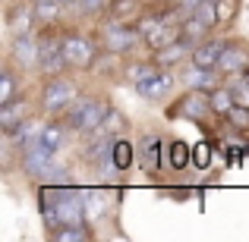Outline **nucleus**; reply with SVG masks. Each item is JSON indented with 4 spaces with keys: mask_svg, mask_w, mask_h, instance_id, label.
Returning <instances> with one entry per match:
<instances>
[{
    "mask_svg": "<svg viewBox=\"0 0 249 242\" xmlns=\"http://www.w3.org/2000/svg\"><path fill=\"white\" fill-rule=\"evenodd\" d=\"M25 101H10L0 107V126L6 129V132H13V129L19 126V123H25Z\"/></svg>",
    "mask_w": 249,
    "mask_h": 242,
    "instance_id": "11",
    "label": "nucleus"
},
{
    "mask_svg": "<svg viewBox=\"0 0 249 242\" xmlns=\"http://www.w3.org/2000/svg\"><path fill=\"white\" fill-rule=\"evenodd\" d=\"M22 158H25V170L38 179H48V176H63V170L54 167V151L41 145V142H25L22 145Z\"/></svg>",
    "mask_w": 249,
    "mask_h": 242,
    "instance_id": "2",
    "label": "nucleus"
},
{
    "mask_svg": "<svg viewBox=\"0 0 249 242\" xmlns=\"http://www.w3.org/2000/svg\"><path fill=\"white\" fill-rule=\"evenodd\" d=\"M208 110H212V97L202 95V91H189V95H186V97H183V101L174 107V113L189 116V120H202V116H205Z\"/></svg>",
    "mask_w": 249,
    "mask_h": 242,
    "instance_id": "7",
    "label": "nucleus"
},
{
    "mask_svg": "<svg viewBox=\"0 0 249 242\" xmlns=\"http://www.w3.org/2000/svg\"><path fill=\"white\" fill-rule=\"evenodd\" d=\"M142 161H145V170L161 167V139H145V145H142Z\"/></svg>",
    "mask_w": 249,
    "mask_h": 242,
    "instance_id": "14",
    "label": "nucleus"
},
{
    "mask_svg": "<svg viewBox=\"0 0 249 242\" xmlns=\"http://www.w3.org/2000/svg\"><path fill=\"white\" fill-rule=\"evenodd\" d=\"M60 0H35V19L41 25H51L57 19V10H60Z\"/></svg>",
    "mask_w": 249,
    "mask_h": 242,
    "instance_id": "13",
    "label": "nucleus"
},
{
    "mask_svg": "<svg viewBox=\"0 0 249 242\" xmlns=\"http://www.w3.org/2000/svg\"><path fill=\"white\" fill-rule=\"evenodd\" d=\"M38 142H41L48 151H57V148H60V142H63V129L60 126H44L41 135H38Z\"/></svg>",
    "mask_w": 249,
    "mask_h": 242,
    "instance_id": "19",
    "label": "nucleus"
},
{
    "mask_svg": "<svg viewBox=\"0 0 249 242\" xmlns=\"http://www.w3.org/2000/svg\"><path fill=\"white\" fill-rule=\"evenodd\" d=\"M41 129L44 126H38V123H19V126L13 129V135H16L19 145H25V142H35L38 135H41Z\"/></svg>",
    "mask_w": 249,
    "mask_h": 242,
    "instance_id": "20",
    "label": "nucleus"
},
{
    "mask_svg": "<svg viewBox=\"0 0 249 242\" xmlns=\"http://www.w3.org/2000/svg\"><path fill=\"white\" fill-rule=\"evenodd\" d=\"M107 110L110 107L101 101H76L70 107V126L79 129V132H98L104 116H107Z\"/></svg>",
    "mask_w": 249,
    "mask_h": 242,
    "instance_id": "1",
    "label": "nucleus"
},
{
    "mask_svg": "<svg viewBox=\"0 0 249 242\" xmlns=\"http://www.w3.org/2000/svg\"><path fill=\"white\" fill-rule=\"evenodd\" d=\"M233 107H237V104H233V95H231L227 88H218V91L212 95V110H214V113L227 116V113H231Z\"/></svg>",
    "mask_w": 249,
    "mask_h": 242,
    "instance_id": "16",
    "label": "nucleus"
},
{
    "mask_svg": "<svg viewBox=\"0 0 249 242\" xmlns=\"http://www.w3.org/2000/svg\"><path fill=\"white\" fill-rule=\"evenodd\" d=\"M218 3L214 0H202V3H196L193 6V16H189V22H186V35L193 38V35H205V32H212L214 29V22H218Z\"/></svg>",
    "mask_w": 249,
    "mask_h": 242,
    "instance_id": "3",
    "label": "nucleus"
},
{
    "mask_svg": "<svg viewBox=\"0 0 249 242\" xmlns=\"http://www.w3.org/2000/svg\"><path fill=\"white\" fill-rule=\"evenodd\" d=\"M193 161H196V167H208V163H212V148H208L205 142H199V145L193 148Z\"/></svg>",
    "mask_w": 249,
    "mask_h": 242,
    "instance_id": "25",
    "label": "nucleus"
},
{
    "mask_svg": "<svg viewBox=\"0 0 249 242\" xmlns=\"http://www.w3.org/2000/svg\"><path fill=\"white\" fill-rule=\"evenodd\" d=\"M186 79H189V85H193V88H208V85H212V82H214V76H212V73H208V69H205V66H196V69H193V73H189V76H186Z\"/></svg>",
    "mask_w": 249,
    "mask_h": 242,
    "instance_id": "23",
    "label": "nucleus"
},
{
    "mask_svg": "<svg viewBox=\"0 0 249 242\" xmlns=\"http://www.w3.org/2000/svg\"><path fill=\"white\" fill-rule=\"evenodd\" d=\"M63 57H67V66L85 69L95 60V50H91V44L85 41V38H67V41H63Z\"/></svg>",
    "mask_w": 249,
    "mask_h": 242,
    "instance_id": "5",
    "label": "nucleus"
},
{
    "mask_svg": "<svg viewBox=\"0 0 249 242\" xmlns=\"http://www.w3.org/2000/svg\"><path fill=\"white\" fill-rule=\"evenodd\" d=\"M54 239H60V242H73V239H89V233L85 230H54Z\"/></svg>",
    "mask_w": 249,
    "mask_h": 242,
    "instance_id": "27",
    "label": "nucleus"
},
{
    "mask_svg": "<svg viewBox=\"0 0 249 242\" xmlns=\"http://www.w3.org/2000/svg\"><path fill=\"white\" fill-rule=\"evenodd\" d=\"M133 41H136V32L126 29V25H110V29H107V44H110V50H126Z\"/></svg>",
    "mask_w": 249,
    "mask_h": 242,
    "instance_id": "12",
    "label": "nucleus"
},
{
    "mask_svg": "<svg viewBox=\"0 0 249 242\" xmlns=\"http://www.w3.org/2000/svg\"><path fill=\"white\" fill-rule=\"evenodd\" d=\"M13 57H16L19 66H35V63L41 60V44L32 41L29 32H25V35H16L13 38Z\"/></svg>",
    "mask_w": 249,
    "mask_h": 242,
    "instance_id": "8",
    "label": "nucleus"
},
{
    "mask_svg": "<svg viewBox=\"0 0 249 242\" xmlns=\"http://www.w3.org/2000/svg\"><path fill=\"white\" fill-rule=\"evenodd\" d=\"M76 101V88L70 82L57 79L48 85V91H44V110H51V113H57V110H63L67 104Z\"/></svg>",
    "mask_w": 249,
    "mask_h": 242,
    "instance_id": "6",
    "label": "nucleus"
},
{
    "mask_svg": "<svg viewBox=\"0 0 249 242\" xmlns=\"http://www.w3.org/2000/svg\"><path fill=\"white\" fill-rule=\"evenodd\" d=\"M60 3H63V6H73V3H76V0H60Z\"/></svg>",
    "mask_w": 249,
    "mask_h": 242,
    "instance_id": "32",
    "label": "nucleus"
},
{
    "mask_svg": "<svg viewBox=\"0 0 249 242\" xmlns=\"http://www.w3.org/2000/svg\"><path fill=\"white\" fill-rule=\"evenodd\" d=\"M29 22H32V10H25V6H16V10H13V16H10L13 32H16V35H25V32H29Z\"/></svg>",
    "mask_w": 249,
    "mask_h": 242,
    "instance_id": "21",
    "label": "nucleus"
},
{
    "mask_svg": "<svg viewBox=\"0 0 249 242\" xmlns=\"http://www.w3.org/2000/svg\"><path fill=\"white\" fill-rule=\"evenodd\" d=\"M170 163H174V167H186V163H189V148H186V142L177 139L174 145H170Z\"/></svg>",
    "mask_w": 249,
    "mask_h": 242,
    "instance_id": "22",
    "label": "nucleus"
},
{
    "mask_svg": "<svg viewBox=\"0 0 249 242\" xmlns=\"http://www.w3.org/2000/svg\"><path fill=\"white\" fill-rule=\"evenodd\" d=\"M221 54H224V41H208V44H199V48L193 50V63H196V66L212 69L214 63H221Z\"/></svg>",
    "mask_w": 249,
    "mask_h": 242,
    "instance_id": "10",
    "label": "nucleus"
},
{
    "mask_svg": "<svg viewBox=\"0 0 249 242\" xmlns=\"http://www.w3.org/2000/svg\"><path fill=\"white\" fill-rule=\"evenodd\" d=\"M41 63L48 73H60V66L67 63V57H63V41H57V38H44L41 41Z\"/></svg>",
    "mask_w": 249,
    "mask_h": 242,
    "instance_id": "9",
    "label": "nucleus"
},
{
    "mask_svg": "<svg viewBox=\"0 0 249 242\" xmlns=\"http://www.w3.org/2000/svg\"><path fill=\"white\" fill-rule=\"evenodd\" d=\"M13 88H16V82H13V73H3V76H0V107L13 101Z\"/></svg>",
    "mask_w": 249,
    "mask_h": 242,
    "instance_id": "24",
    "label": "nucleus"
},
{
    "mask_svg": "<svg viewBox=\"0 0 249 242\" xmlns=\"http://www.w3.org/2000/svg\"><path fill=\"white\" fill-rule=\"evenodd\" d=\"M243 63H246V54H243V50H237V48H231V50L221 54L218 66H224L227 73H237V69H243Z\"/></svg>",
    "mask_w": 249,
    "mask_h": 242,
    "instance_id": "18",
    "label": "nucleus"
},
{
    "mask_svg": "<svg viewBox=\"0 0 249 242\" xmlns=\"http://www.w3.org/2000/svg\"><path fill=\"white\" fill-rule=\"evenodd\" d=\"M101 3H104V0H85V10L91 13V10H98V6H101Z\"/></svg>",
    "mask_w": 249,
    "mask_h": 242,
    "instance_id": "30",
    "label": "nucleus"
},
{
    "mask_svg": "<svg viewBox=\"0 0 249 242\" xmlns=\"http://www.w3.org/2000/svg\"><path fill=\"white\" fill-rule=\"evenodd\" d=\"M237 91H240V104H246V107H249V76L237 85Z\"/></svg>",
    "mask_w": 249,
    "mask_h": 242,
    "instance_id": "29",
    "label": "nucleus"
},
{
    "mask_svg": "<svg viewBox=\"0 0 249 242\" xmlns=\"http://www.w3.org/2000/svg\"><path fill=\"white\" fill-rule=\"evenodd\" d=\"M170 88H174V76L170 73H148L145 79L136 82V91H139L145 101H158V97H164Z\"/></svg>",
    "mask_w": 249,
    "mask_h": 242,
    "instance_id": "4",
    "label": "nucleus"
},
{
    "mask_svg": "<svg viewBox=\"0 0 249 242\" xmlns=\"http://www.w3.org/2000/svg\"><path fill=\"white\" fill-rule=\"evenodd\" d=\"M123 129H126V120H123L117 110H107V116H104V123H101L98 132H101V135H120Z\"/></svg>",
    "mask_w": 249,
    "mask_h": 242,
    "instance_id": "17",
    "label": "nucleus"
},
{
    "mask_svg": "<svg viewBox=\"0 0 249 242\" xmlns=\"http://www.w3.org/2000/svg\"><path fill=\"white\" fill-rule=\"evenodd\" d=\"M148 73H155V69H152V66H129V79H133V82L145 79Z\"/></svg>",
    "mask_w": 249,
    "mask_h": 242,
    "instance_id": "28",
    "label": "nucleus"
},
{
    "mask_svg": "<svg viewBox=\"0 0 249 242\" xmlns=\"http://www.w3.org/2000/svg\"><path fill=\"white\" fill-rule=\"evenodd\" d=\"M183 57V44H167L164 54H158V63H174Z\"/></svg>",
    "mask_w": 249,
    "mask_h": 242,
    "instance_id": "26",
    "label": "nucleus"
},
{
    "mask_svg": "<svg viewBox=\"0 0 249 242\" xmlns=\"http://www.w3.org/2000/svg\"><path fill=\"white\" fill-rule=\"evenodd\" d=\"M110 161H114L117 170H126L129 163H133V145H129L126 139H117L114 142V158H110Z\"/></svg>",
    "mask_w": 249,
    "mask_h": 242,
    "instance_id": "15",
    "label": "nucleus"
},
{
    "mask_svg": "<svg viewBox=\"0 0 249 242\" xmlns=\"http://www.w3.org/2000/svg\"><path fill=\"white\" fill-rule=\"evenodd\" d=\"M196 3H202V0H183V6H189V10H193Z\"/></svg>",
    "mask_w": 249,
    "mask_h": 242,
    "instance_id": "31",
    "label": "nucleus"
}]
</instances>
